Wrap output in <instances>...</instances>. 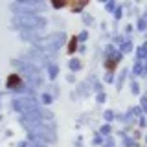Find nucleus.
Here are the masks:
<instances>
[{
    "instance_id": "nucleus-1",
    "label": "nucleus",
    "mask_w": 147,
    "mask_h": 147,
    "mask_svg": "<svg viewBox=\"0 0 147 147\" xmlns=\"http://www.w3.org/2000/svg\"><path fill=\"white\" fill-rule=\"evenodd\" d=\"M13 109L20 114L22 121H30V123H39V121H48L52 123V114L46 109H42L35 99L31 98H17L13 99Z\"/></svg>"
},
{
    "instance_id": "nucleus-2",
    "label": "nucleus",
    "mask_w": 147,
    "mask_h": 147,
    "mask_svg": "<svg viewBox=\"0 0 147 147\" xmlns=\"http://www.w3.org/2000/svg\"><path fill=\"white\" fill-rule=\"evenodd\" d=\"M22 125L26 127V131L30 132L31 138H37V140L46 142V144L55 142V129H53L52 123H48V121H39V123L22 121Z\"/></svg>"
},
{
    "instance_id": "nucleus-3",
    "label": "nucleus",
    "mask_w": 147,
    "mask_h": 147,
    "mask_svg": "<svg viewBox=\"0 0 147 147\" xmlns=\"http://www.w3.org/2000/svg\"><path fill=\"white\" fill-rule=\"evenodd\" d=\"M13 24L24 31H39L46 28V20L42 17H37L35 13H18L13 18Z\"/></svg>"
},
{
    "instance_id": "nucleus-4",
    "label": "nucleus",
    "mask_w": 147,
    "mask_h": 147,
    "mask_svg": "<svg viewBox=\"0 0 147 147\" xmlns=\"http://www.w3.org/2000/svg\"><path fill=\"white\" fill-rule=\"evenodd\" d=\"M13 66H15L30 83H33L35 86L40 85V81H42V77H40V70L35 66V64H31L28 59H17V61H13Z\"/></svg>"
},
{
    "instance_id": "nucleus-5",
    "label": "nucleus",
    "mask_w": 147,
    "mask_h": 147,
    "mask_svg": "<svg viewBox=\"0 0 147 147\" xmlns=\"http://www.w3.org/2000/svg\"><path fill=\"white\" fill-rule=\"evenodd\" d=\"M33 44L37 46V50H40V52H46V53H48V52H55V50L63 44V35H59V33L46 35V37L37 39Z\"/></svg>"
},
{
    "instance_id": "nucleus-6",
    "label": "nucleus",
    "mask_w": 147,
    "mask_h": 147,
    "mask_svg": "<svg viewBox=\"0 0 147 147\" xmlns=\"http://www.w3.org/2000/svg\"><path fill=\"white\" fill-rule=\"evenodd\" d=\"M46 6L42 2H15L11 6V9H15L18 13H37V11H42Z\"/></svg>"
},
{
    "instance_id": "nucleus-7",
    "label": "nucleus",
    "mask_w": 147,
    "mask_h": 147,
    "mask_svg": "<svg viewBox=\"0 0 147 147\" xmlns=\"http://www.w3.org/2000/svg\"><path fill=\"white\" fill-rule=\"evenodd\" d=\"M18 147H44V145H40V144H37V142H22Z\"/></svg>"
}]
</instances>
